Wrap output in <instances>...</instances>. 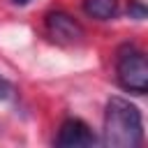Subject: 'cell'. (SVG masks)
<instances>
[{
	"label": "cell",
	"instance_id": "7",
	"mask_svg": "<svg viewBox=\"0 0 148 148\" xmlns=\"http://www.w3.org/2000/svg\"><path fill=\"white\" fill-rule=\"evenodd\" d=\"M12 95H14V86L5 79V76H0V99L5 102V99H12Z\"/></svg>",
	"mask_w": 148,
	"mask_h": 148
},
{
	"label": "cell",
	"instance_id": "5",
	"mask_svg": "<svg viewBox=\"0 0 148 148\" xmlns=\"http://www.w3.org/2000/svg\"><path fill=\"white\" fill-rule=\"evenodd\" d=\"M83 9L88 16L97 18V21H106L116 14L118 0H83Z\"/></svg>",
	"mask_w": 148,
	"mask_h": 148
},
{
	"label": "cell",
	"instance_id": "4",
	"mask_svg": "<svg viewBox=\"0 0 148 148\" xmlns=\"http://www.w3.org/2000/svg\"><path fill=\"white\" fill-rule=\"evenodd\" d=\"M58 146L62 148H86V146H95L97 143V136L92 134V130L79 120V118H69L60 125V132H58V139H56Z\"/></svg>",
	"mask_w": 148,
	"mask_h": 148
},
{
	"label": "cell",
	"instance_id": "3",
	"mask_svg": "<svg viewBox=\"0 0 148 148\" xmlns=\"http://www.w3.org/2000/svg\"><path fill=\"white\" fill-rule=\"evenodd\" d=\"M46 30H49L51 37H53L56 42H60V44H79V42L86 37L83 28H81L69 14H65V12H51V14L46 16Z\"/></svg>",
	"mask_w": 148,
	"mask_h": 148
},
{
	"label": "cell",
	"instance_id": "6",
	"mask_svg": "<svg viewBox=\"0 0 148 148\" xmlns=\"http://www.w3.org/2000/svg\"><path fill=\"white\" fill-rule=\"evenodd\" d=\"M130 16L136 18V21L146 18V7H143L141 0H130Z\"/></svg>",
	"mask_w": 148,
	"mask_h": 148
},
{
	"label": "cell",
	"instance_id": "2",
	"mask_svg": "<svg viewBox=\"0 0 148 148\" xmlns=\"http://www.w3.org/2000/svg\"><path fill=\"white\" fill-rule=\"evenodd\" d=\"M116 76L118 83L136 95H143L148 90V62L146 56L136 49H127L118 56V65H116Z\"/></svg>",
	"mask_w": 148,
	"mask_h": 148
},
{
	"label": "cell",
	"instance_id": "8",
	"mask_svg": "<svg viewBox=\"0 0 148 148\" xmlns=\"http://www.w3.org/2000/svg\"><path fill=\"white\" fill-rule=\"evenodd\" d=\"M14 2H16V5H28L30 0H14Z\"/></svg>",
	"mask_w": 148,
	"mask_h": 148
},
{
	"label": "cell",
	"instance_id": "1",
	"mask_svg": "<svg viewBox=\"0 0 148 148\" xmlns=\"http://www.w3.org/2000/svg\"><path fill=\"white\" fill-rule=\"evenodd\" d=\"M143 139L141 113L123 97H111L104 113V146L109 148H136Z\"/></svg>",
	"mask_w": 148,
	"mask_h": 148
}]
</instances>
